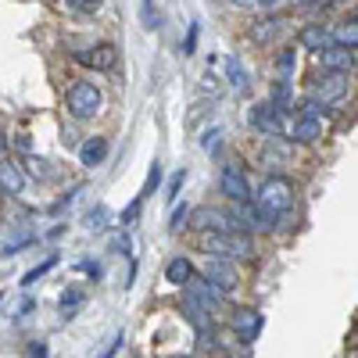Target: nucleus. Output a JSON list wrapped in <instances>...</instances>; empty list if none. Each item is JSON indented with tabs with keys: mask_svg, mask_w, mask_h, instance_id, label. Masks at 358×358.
<instances>
[{
	"mask_svg": "<svg viewBox=\"0 0 358 358\" xmlns=\"http://www.w3.org/2000/svg\"><path fill=\"white\" fill-rule=\"evenodd\" d=\"M190 219V229L197 233H222V229H236L233 219L226 212H219V208H194V212H187Z\"/></svg>",
	"mask_w": 358,
	"mask_h": 358,
	"instance_id": "nucleus-8",
	"label": "nucleus"
},
{
	"mask_svg": "<svg viewBox=\"0 0 358 358\" xmlns=\"http://www.w3.org/2000/svg\"><path fill=\"white\" fill-rule=\"evenodd\" d=\"M158 187H162V165H158V162H151V172H147V183H143V194H140V197L158 194Z\"/></svg>",
	"mask_w": 358,
	"mask_h": 358,
	"instance_id": "nucleus-25",
	"label": "nucleus"
},
{
	"mask_svg": "<svg viewBox=\"0 0 358 358\" xmlns=\"http://www.w3.org/2000/svg\"><path fill=\"white\" fill-rule=\"evenodd\" d=\"M62 4L69 11H79V15H94V11H101L104 0H62Z\"/></svg>",
	"mask_w": 358,
	"mask_h": 358,
	"instance_id": "nucleus-24",
	"label": "nucleus"
},
{
	"mask_svg": "<svg viewBox=\"0 0 358 358\" xmlns=\"http://www.w3.org/2000/svg\"><path fill=\"white\" fill-rule=\"evenodd\" d=\"M204 280H212V283L222 287V290H233L236 283H241V268H236L233 258L208 255V262H204Z\"/></svg>",
	"mask_w": 358,
	"mask_h": 358,
	"instance_id": "nucleus-6",
	"label": "nucleus"
},
{
	"mask_svg": "<svg viewBox=\"0 0 358 358\" xmlns=\"http://www.w3.org/2000/svg\"><path fill=\"white\" fill-rule=\"evenodd\" d=\"M294 69H297V54H294V50H280V54H276V72H280V79H290Z\"/></svg>",
	"mask_w": 358,
	"mask_h": 358,
	"instance_id": "nucleus-23",
	"label": "nucleus"
},
{
	"mask_svg": "<svg viewBox=\"0 0 358 358\" xmlns=\"http://www.w3.org/2000/svg\"><path fill=\"white\" fill-rule=\"evenodd\" d=\"M262 326H265V319H262L258 308H236L233 312V330H236V337L248 341V344L262 334Z\"/></svg>",
	"mask_w": 358,
	"mask_h": 358,
	"instance_id": "nucleus-13",
	"label": "nucleus"
},
{
	"mask_svg": "<svg viewBox=\"0 0 358 358\" xmlns=\"http://www.w3.org/2000/svg\"><path fill=\"white\" fill-rule=\"evenodd\" d=\"M122 337H126V334H115V337H111V344L101 351V358H115V355H118V348H122Z\"/></svg>",
	"mask_w": 358,
	"mask_h": 358,
	"instance_id": "nucleus-34",
	"label": "nucleus"
},
{
	"mask_svg": "<svg viewBox=\"0 0 358 358\" xmlns=\"http://www.w3.org/2000/svg\"><path fill=\"white\" fill-rule=\"evenodd\" d=\"M248 126H251L258 136H265V140H273V136H283V133H287L283 111H280L276 104H268V101L248 108Z\"/></svg>",
	"mask_w": 358,
	"mask_h": 358,
	"instance_id": "nucleus-4",
	"label": "nucleus"
},
{
	"mask_svg": "<svg viewBox=\"0 0 358 358\" xmlns=\"http://www.w3.org/2000/svg\"><path fill=\"white\" fill-rule=\"evenodd\" d=\"M104 219H108V208H94L86 215V229H104Z\"/></svg>",
	"mask_w": 358,
	"mask_h": 358,
	"instance_id": "nucleus-30",
	"label": "nucleus"
},
{
	"mask_svg": "<svg viewBox=\"0 0 358 358\" xmlns=\"http://www.w3.org/2000/svg\"><path fill=\"white\" fill-rule=\"evenodd\" d=\"M319 65L326 72H355V47H341V43H330L326 50H319Z\"/></svg>",
	"mask_w": 358,
	"mask_h": 358,
	"instance_id": "nucleus-11",
	"label": "nucleus"
},
{
	"mask_svg": "<svg viewBox=\"0 0 358 358\" xmlns=\"http://www.w3.org/2000/svg\"><path fill=\"white\" fill-rule=\"evenodd\" d=\"M183 183H187V169H179V172L169 179V194H165V201H169V204H176V194L183 190Z\"/></svg>",
	"mask_w": 358,
	"mask_h": 358,
	"instance_id": "nucleus-27",
	"label": "nucleus"
},
{
	"mask_svg": "<svg viewBox=\"0 0 358 358\" xmlns=\"http://www.w3.org/2000/svg\"><path fill=\"white\" fill-rule=\"evenodd\" d=\"M251 201H255L258 208H265L268 215H283V212H294L297 187L290 183L287 176H268L265 183L258 187V194H251Z\"/></svg>",
	"mask_w": 358,
	"mask_h": 358,
	"instance_id": "nucleus-1",
	"label": "nucleus"
},
{
	"mask_svg": "<svg viewBox=\"0 0 358 358\" xmlns=\"http://www.w3.org/2000/svg\"><path fill=\"white\" fill-rule=\"evenodd\" d=\"M183 222H187V204H179L176 212H172V222H169V229H172V233H179V226H183Z\"/></svg>",
	"mask_w": 358,
	"mask_h": 358,
	"instance_id": "nucleus-32",
	"label": "nucleus"
},
{
	"mask_svg": "<svg viewBox=\"0 0 358 358\" xmlns=\"http://www.w3.org/2000/svg\"><path fill=\"white\" fill-rule=\"evenodd\" d=\"M29 355H36V358H47V351H43V344H29Z\"/></svg>",
	"mask_w": 358,
	"mask_h": 358,
	"instance_id": "nucleus-37",
	"label": "nucleus"
},
{
	"mask_svg": "<svg viewBox=\"0 0 358 358\" xmlns=\"http://www.w3.org/2000/svg\"><path fill=\"white\" fill-rule=\"evenodd\" d=\"M172 358H194V355H172Z\"/></svg>",
	"mask_w": 358,
	"mask_h": 358,
	"instance_id": "nucleus-39",
	"label": "nucleus"
},
{
	"mask_svg": "<svg viewBox=\"0 0 358 358\" xmlns=\"http://www.w3.org/2000/svg\"><path fill=\"white\" fill-rule=\"evenodd\" d=\"M197 36H201V25H197V22H190L187 36H183V47H179V50H183V54H194V50H197Z\"/></svg>",
	"mask_w": 358,
	"mask_h": 358,
	"instance_id": "nucleus-29",
	"label": "nucleus"
},
{
	"mask_svg": "<svg viewBox=\"0 0 358 358\" xmlns=\"http://www.w3.org/2000/svg\"><path fill=\"white\" fill-rule=\"evenodd\" d=\"M219 136H222V129H208V133L201 136V147H204L208 155H219V143H222Z\"/></svg>",
	"mask_w": 358,
	"mask_h": 358,
	"instance_id": "nucleus-28",
	"label": "nucleus"
},
{
	"mask_svg": "<svg viewBox=\"0 0 358 358\" xmlns=\"http://www.w3.org/2000/svg\"><path fill=\"white\" fill-rule=\"evenodd\" d=\"M36 241V233H22V236H15V241H4V255H18L22 248H29Z\"/></svg>",
	"mask_w": 358,
	"mask_h": 358,
	"instance_id": "nucleus-26",
	"label": "nucleus"
},
{
	"mask_svg": "<svg viewBox=\"0 0 358 358\" xmlns=\"http://www.w3.org/2000/svg\"><path fill=\"white\" fill-rule=\"evenodd\" d=\"M76 62L86 65V69H94V72H111L118 65V47L115 43H94V47L79 50Z\"/></svg>",
	"mask_w": 358,
	"mask_h": 358,
	"instance_id": "nucleus-7",
	"label": "nucleus"
},
{
	"mask_svg": "<svg viewBox=\"0 0 358 358\" xmlns=\"http://www.w3.org/2000/svg\"><path fill=\"white\" fill-rule=\"evenodd\" d=\"M287 29V22L280 15H265L251 25V43H276V36Z\"/></svg>",
	"mask_w": 358,
	"mask_h": 358,
	"instance_id": "nucleus-15",
	"label": "nucleus"
},
{
	"mask_svg": "<svg viewBox=\"0 0 358 358\" xmlns=\"http://www.w3.org/2000/svg\"><path fill=\"white\" fill-rule=\"evenodd\" d=\"M233 8H262V0H229Z\"/></svg>",
	"mask_w": 358,
	"mask_h": 358,
	"instance_id": "nucleus-36",
	"label": "nucleus"
},
{
	"mask_svg": "<svg viewBox=\"0 0 358 358\" xmlns=\"http://www.w3.org/2000/svg\"><path fill=\"white\" fill-rule=\"evenodd\" d=\"M29 165H33V169H29V172H33V176H54V172L47 169V162H43V158H33V162H29Z\"/></svg>",
	"mask_w": 358,
	"mask_h": 358,
	"instance_id": "nucleus-35",
	"label": "nucleus"
},
{
	"mask_svg": "<svg viewBox=\"0 0 358 358\" xmlns=\"http://www.w3.org/2000/svg\"><path fill=\"white\" fill-rule=\"evenodd\" d=\"M268 104H276L283 115L294 111V90H290V79H276L273 94H268Z\"/></svg>",
	"mask_w": 358,
	"mask_h": 358,
	"instance_id": "nucleus-18",
	"label": "nucleus"
},
{
	"mask_svg": "<svg viewBox=\"0 0 358 358\" xmlns=\"http://www.w3.org/2000/svg\"><path fill=\"white\" fill-rule=\"evenodd\" d=\"M0 190H4L8 197L25 194V169L15 158H0Z\"/></svg>",
	"mask_w": 358,
	"mask_h": 358,
	"instance_id": "nucleus-12",
	"label": "nucleus"
},
{
	"mask_svg": "<svg viewBox=\"0 0 358 358\" xmlns=\"http://www.w3.org/2000/svg\"><path fill=\"white\" fill-rule=\"evenodd\" d=\"M330 43H334V25H322V22H305L301 29H297V47H301V50L319 54V50H326Z\"/></svg>",
	"mask_w": 358,
	"mask_h": 358,
	"instance_id": "nucleus-9",
	"label": "nucleus"
},
{
	"mask_svg": "<svg viewBox=\"0 0 358 358\" xmlns=\"http://www.w3.org/2000/svg\"><path fill=\"white\" fill-rule=\"evenodd\" d=\"M140 208H143V197H136L129 208H126V212H122V226H133L136 222V215H140Z\"/></svg>",
	"mask_w": 358,
	"mask_h": 358,
	"instance_id": "nucleus-31",
	"label": "nucleus"
},
{
	"mask_svg": "<svg viewBox=\"0 0 358 358\" xmlns=\"http://www.w3.org/2000/svg\"><path fill=\"white\" fill-rule=\"evenodd\" d=\"M219 190L233 201V204H241V201H251V183H248V176L236 169V165H226L222 169V176H219Z\"/></svg>",
	"mask_w": 358,
	"mask_h": 358,
	"instance_id": "nucleus-10",
	"label": "nucleus"
},
{
	"mask_svg": "<svg viewBox=\"0 0 358 358\" xmlns=\"http://www.w3.org/2000/svg\"><path fill=\"white\" fill-rule=\"evenodd\" d=\"M280 4H287V0H262V8H280Z\"/></svg>",
	"mask_w": 358,
	"mask_h": 358,
	"instance_id": "nucleus-38",
	"label": "nucleus"
},
{
	"mask_svg": "<svg viewBox=\"0 0 358 358\" xmlns=\"http://www.w3.org/2000/svg\"><path fill=\"white\" fill-rule=\"evenodd\" d=\"M101 104H104V97H101V90L90 79H76L65 90V108H69V115L76 118V122H90V118H97Z\"/></svg>",
	"mask_w": 358,
	"mask_h": 358,
	"instance_id": "nucleus-3",
	"label": "nucleus"
},
{
	"mask_svg": "<svg viewBox=\"0 0 358 358\" xmlns=\"http://www.w3.org/2000/svg\"><path fill=\"white\" fill-rule=\"evenodd\" d=\"M226 76H229V86L236 90V94L248 90V69L241 65V57H226Z\"/></svg>",
	"mask_w": 358,
	"mask_h": 358,
	"instance_id": "nucleus-19",
	"label": "nucleus"
},
{
	"mask_svg": "<svg viewBox=\"0 0 358 358\" xmlns=\"http://www.w3.org/2000/svg\"><path fill=\"white\" fill-rule=\"evenodd\" d=\"M312 97L322 101V104H337L348 97V72H326L312 79Z\"/></svg>",
	"mask_w": 358,
	"mask_h": 358,
	"instance_id": "nucleus-5",
	"label": "nucleus"
},
{
	"mask_svg": "<svg viewBox=\"0 0 358 358\" xmlns=\"http://www.w3.org/2000/svg\"><path fill=\"white\" fill-rule=\"evenodd\" d=\"M54 265H57V258L50 255V258H47V262H40L36 268H29V273L22 276V287H33V283H36L40 276H47V273H50V268H54Z\"/></svg>",
	"mask_w": 358,
	"mask_h": 358,
	"instance_id": "nucleus-22",
	"label": "nucleus"
},
{
	"mask_svg": "<svg viewBox=\"0 0 358 358\" xmlns=\"http://www.w3.org/2000/svg\"><path fill=\"white\" fill-rule=\"evenodd\" d=\"M319 136H322V118H312V115H294L290 140H297V143H315Z\"/></svg>",
	"mask_w": 358,
	"mask_h": 358,
	"instance_id": "nucleus-16",
	"label": "nucleus"
},
{
	"mask_svg": "<svg viewBox=\"0 0 358 358\" xmlns=\"http://www.w3.org/2000/svg\"><path fill=\"white\" fill-rule=\"evenodd\" d=\"M108 151H111L108 136H90V140L79 147V165H83V169H97V165H104Z\"/></svg>",
	"mask_w": 358,
	"mask_h": 358,
	"instance_id": "nucleus-14",
	"label": "nucleus"
},
{
	"mask_svg": "<svg viewBox=\"0 0 358 358\" xmlns=\"http://www.w3.org/2000/svg\"><path fill=\"white\" fill-rule=\"evenodd\" d=\"M201 248L204 255H222V258H251L255 244L244 229H222V233H201Z\"/></svg>",
	"mask_w": 358,
	"mask_h": 358,
	"instance_id": "nucleus-2",
	"label": "nucleus"
},
{
	"mask_svg": "<svg viewBox=\"0 0 358 358\" xmlns=\"http://www.w3.org/2000/svg\"><path fill=\"white\" fill-rule=\"evenodd\" d=\"M194 276H197V268H194L190 258H172V262L165 265V280H169L172 287H187Z\"/></svg>",
	"mask_w": 358,
	"mask_h": 358,
	"instance_id": "nucleus-17",
	"label": "nucleus"
},
{
	"mask_svg": "<svg viewBox=\"0 0 358 358\" xmlns=\"http://www.w3.org/2000/svg\"><path fill=\"white\" fill-rule=\"evenodd\" d=\"M294 108H297L294 115H312V118H326V115H330V104H322V101H315L312 94H308V97H301V101H297Z\"/></svg>",
	"mask_w": 358,
	"mask_h": 358,
	"instance_id": "nucleus-20",
	"label": "nucleus"
},
{
	"mask_svg": "<svg viewBox=\"0 0 358 358\" xmlns=\"http://www.w3.org/2000/svg\"><path fill=\"white\" fill-rule=\"evenodd\" d=\"M79 301H83V290H65L62 294V312L72 308V305H79Z\"/></svg>",
	"mask_w": 358,
	"mask_h": 358,
	"instance_id": "nucleus-33",
	"label": "nucleus"
},
{
	"mask_svg": "<svg viewBox=\"0 0 358 358\" xmlns=\"http://www.w3.org/2000/svg\"><path fill=\"white\" fill-rule=\"evenodd\" d=\"M147 4H151V0H147Z\"/></svg>",
	"mask_w": 358,
	"mask_h": 358,
	"instance_id": "nucleus-40",
	"label": "nucleus"
},
{
	"mask_svg": "<svg viewBox=\"0 0 358 358\" xmlns=\"http://www.w3.org/2000/svg\"><path fill=\"white\" fill-rule=\"evenodd\" d=\"M334 43H341V47H355V43H358V25H355V18H351V22H341V25L334 29Z\"/></svg>",
	"mask_w": 358,
	"mask_h": 358,
	"instance_id": "nucleus-21",
	"label": "nucleus"
}]
</instances>
